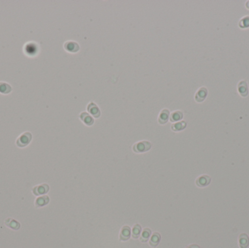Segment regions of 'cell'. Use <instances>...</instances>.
I'll return each mask as SVG.
<instances>
[{
  "label": "cell",
  "mask_w": 249,
  "mask_h": 248,
  "mask_svg": "<svg viewBox=\"0 0 249 248\" xmlns=\"http://www.w3.org/2000/svg\"><path fill=\"white\" fill-rule=\"evenodd\" d=\"M151 147V143L149 141H139L138 143L134 144L132 147L133 152L137 153V154H141V153H144L148 152L150 150Z\"/></svg>",
  "instance_id": "cell-1"
},
{
  "label": "cell",
  "mask_w": 249,
  "mask_h": 248,
  "mask_svg": "<svg viewBox=\"0 0 249 248\" xmlns=\"http://www.w3.org/2000/svg\"><path fill=\"white\" fill-rule=\"evenodd\" d=\"M32 140V134L30 132H25L21 134L16 141V145L19 148H24L31 143Z\"/></svg>",
  "instance_id": "cell-2"
},
{
  "label": "cell",
  "mask_w": 249,
  "mask_h": 248,
  "mask_svg": "<svg viewBox=\"0 0 249 248\" xmlns=\"http://www.w3.org/2000/svg\"><path fill=\"white\" fill-rule=\"evenodd\" d=\"M50 190V186L48 184L46 183H43L42 185H39L34 186L32 189V192L34 196H40L45 194L48 192Z\"/></svg>",
  "instance_id": "cell-3"
},
{
  "label": "cell",
  "mask_w": 249,
  "mask_h": 248,
  "mask_svg": "<svg viewBox=\"0 0 249 248\" xmlns=\"http://www.w3.org/2000/svg\"><path fill=\"white\" fill-rule=\"evenodd\" d=\"M64 47L67 52L71 53H77L79 50V44L76 42H73V41H68V42H65Z\"/></svg>",
  "instance_id": "cell-4"
},
{
  "label": "cell",
  "mask_w": 249,
  "mask_h": 248,
  "mask_svg": "<svg viewBox=\"0 0 249 248\" xmlns=\"http://www.w3.org/2000/svg\"><path fill=\"white\" fill-rule=\"evenodd\" d=\"M87 110L89 113L93 116L95 118H98L101 116V111L98 105L93 102H90L88 103L87 106Z\"/></svg>",
  "instance_id": "cell-5"
},
{
  "label": "cell",
  "mask_w": 249,
  "mask_h": 248,
  "mask_svg": "<svg viewBox=\"0 0 249 248\" xmlns=\"http://www.w3.org/2000/svg\"><path fill=\"white\" fill-rule=\"evenodd\" d=\"M208 95V90L206 87H202L199 89L194 96V99L198 103H201L205 100Z\"/></svg>",
  "instance_id": "cell-6"
},
{
  "label": "cell",
  "mask_w": 249,
  "mask_h": 248,
  "mask_svg": "<svg viewBox=\"0 0 249 248\" xmlns=\"http://www.w3.org/2000/svg\"><path fill=\"white\" fill-rule=\"evenodd\" d=\"M170 118V111L167 109H162L158 116V122L160 124H165L168 122Z\"/></svg>",
  "instance_id": "cell-7"
},
{
  "label": "cell",
  "mask_w": 249,
  "mask_h": 248,
  "mask_svg": "<svg viewBox=\"0 0 249 248\" xmlns=\"http://www.w3.org/2000/svg\"><path fill=\"white\" fill-rule=\"evenodd\" d=\"M50 202V197L47 195H44L42 197L36 198L35 202H34V206L36 208H42L45 205H47Z\"/></svg>",
  "instance_id": "cell-8"
},
{
  "label": "cell",
  "mask_w": 249,
  "mask_h": 248,
  "mask_svg": "<svg viewBox=\"0 0 249 248\" xmlns=\"http://www.w3.org/2000/svg\"><path fill=\"white\" fill-rule=\"evenodd\" d=\"M80 119L87 126H92L94 123V119L88 112H82L79 115Z\"/></svg>",
  "instance_id": "cell-9"
},
{
  "label": "cell",
  "mask_w": 249,
  "mask_h": 248,
  "mask_svg": "<svg viewBox=\"0 0 249 248\" xmlns=\"http://www.w3.org/2000/svg\"><path fill=\"white\" fill-rule=\"evenodd\" d=\"M237 90L240 96L242 97H246L248 94V84L246 80H241L237 85Z\"/></svg>",
  "instance_id": "cell-10"
},
{
  "label": "cell",
  "mask_w": 249,
  "mask_h": 248,
  "mask_svg": "<svg viewBox=\"0 0 249 248\" xmlns=\"http://www.w3.org/2000/svg\"><path fill=\"white\" fill-rule=\"evenodd\" d=\"M5 224L8 228H11V229L14 231H18L21 228V223L18 221H16V220L11 218H8L6 219L5 221Z\"/></svg>",
  "instance_id": "cell-11"
},
{
  "label": "cell",
  "mask_w": 249,
  "mask_h": 248,
  "mask_svg": "<svg viewBox=\"0 0 249 248\" xmlns=\"http://www.w3.org/2000/svg\"><path fill=\"white\" fill-rule=\"evenodd\" d=\"M131 228L128 226H123L121 229L120 234V239L122 241H127L131 237Z\"/></svg>",
  "instance_id": "cell-12"
},
{
  "label": "cell",
  "mask_w": 249,
  "mask_h": 248,
  "mask_svg": "<svg viewBox=\"0 0 249 248\" xmlns=\"http://www.w3.org/2000/svg\"><path fill=\"white\" fill-rule=\"evenodd\" d=\"M211 182V178L208 175H202L200 176L196 180V185L198 187H205L208 185Z\"/></svg>",
  "instance_id": "cell-13"
},
{
  "label": "cell",
  "mask_w": 249,
  "mask_h": 248,
  "mask_svg": "<svg viewBox=\"0 0 249 248\" xmlns=\"http://www.w3.org/2000/svg\"><path fill=\"white\" fill-rule=\"evenodd\" d=\"M187 127V122L185 121H181V122L174 123L171 125V130L174 132H179L184 130Z\"/></svg>",
  "instance_id": "cell-14"
},
{
  "label": "cell",
  "mask_w": 249,
  "mask_h": 248,
  "mask_svg": "<svg viewBox=\"0 0 249 248\" xmlns=\"http://www.w3.org/2000/svg\"><path fill=\"white\" fill-rule=\"evenodd\" d=\"M184 114L183 112L181 111H175L171 114V115L170 116V121L172 122H178L183 119Z\"/></svg>",
  "instance_id": "cell-15"
},
{
  "label": "cell",
  "mask_w": 249,
  "mask_h": 248,
  "mask_svg": "<svg viewBox=\"0 0 249 248\" xmlns=\"http://www.w3.org/2000/svg\"><path fill=\"white\" fill-rule=\"evenodd\" d=\"M160 239H161V236H160V234L159 233L155 232L154 233V234L151 236V238L150 240H149V245H150L151 247H157L158 245V244L160 243Z\"/></svg>",
  "instance_id": "cell-16"
},
{
  "label": "cell",
  "mask_w": 249,
  "mask_h": 248,
  "mask_svg": "<svg viewBox=\"0 0 249 248\" xmlns=\"http://www.w3.org/2000/svg\"><path fill=\"white\" fill-rule=\"evenodd\" d=\"M12 91V87L9 84L0 82V93L2 94H9Z\"/></svg>",
  "instance_id": "cell-17"
},
{
  "label": "cell",
  "mask_w": 249,
  "mask_h": 248,
  "mask_svg": "<svg viewBox=\"0 0 249 248\" xmlns=\"http://www.w3.org/2000/svg\"><path fill=\"white\" fill-rule=\"evenodd\" d=\"M239 244L240 248H247L249 245L248 236L246 234H242L239 237Z\"/></svg>",
  "instance_id": "cell-18"
},
{
  "label": "cell",
  "mask_w": 249,
  "mask_h": 248,
  "mask_svg": "<svg viewBox=\"0 0 249 248\" xmlns=\"http://www.w3.org/2000/svg\"><path fill=\"white\" fill-rule=\"evenodd\" d=\"M151 234V232L149 228H144L142 232L141 236V238H140V241H141V242H144V243L148 241L149 238V236H150Z\"/></svg>",
  "instance_id": "cell-19"
},
{
  "label": "cell",
  "mask_w": 249,
  "mask_h": 248,
  "mask_svg": "<svg viewBox=\"0 0 249 248\" xmlns=\"http://www.w3.org/2000/svg\"><path fill=\"white\" fill-rule=\"evenodd\" d=\"M141 232V227L139 224H136L133 228V232H132V236L133 239H137Z\"/></svg>",
  "instance_id": "cell-20"
},
{
  "label": "cell",
  "mask_w": 249,
  "mask_h": 248,
  "mask_svg": "<svg viewBox=\"0 0 249 248\" xmlns=\"http://www.w3.org/2000/svg\"><path fill=\"white\" fill-rule=\"evenodd\" d=\"M239 26L242 29H246L249 27V16H245L240 21Z\"/></svg>",
  "instance_id": "cell-21"
},
{
  "label": "cell",
  "mask_w": 249,
  "mask_h": 248,
  "mask_svg": "<svg viewBox=\"0 0 249 248\" xmlns=\"http://www.w3.org/2000/svg\"><path fill=\"white\" fill-rule=\"evenodd\" d=\"M187 248H200V247H199L198 245H193L189 246V247H188Z\"/></svg>",
  "instance_id": "cell-22"
},
{
  "label": "cell",
  "mask_w": 249,
  "mask_h": 248,
  "mask_svg": "<svg viewBox=\"0 0 249 248\" xmlns=\"http://www.w3.org/2000/svg\"><path fill=\"white\" fill-rule=\"evenodd\" d=\"M246 7L248 8V9H249V1L247 2L246 4Z\"/></svg>",
  "instance_id": "cell-23"
}]
</instances>
